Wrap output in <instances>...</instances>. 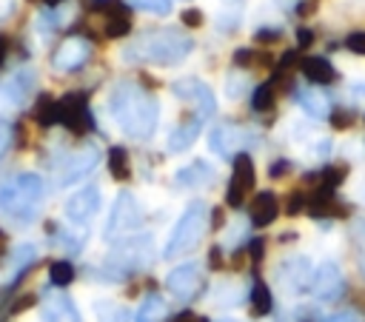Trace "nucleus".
<instances>
[{"label": "nucleus", "instance_id": "f257e3e1", "mask_svg": "<svg viewBox=\"0 0 365 322\" xmlns=\"http://www.w3.org/2000/svg\"><path fill=\"white\" fill-rule=\"evenodd\" d=\"M108 111H111L114 123L120 125V131L134 140H148L154 134L157 117H160L157 100L140 83H131V80H123L111 88Z\"/></svg>", "mask_w": 365, "mask_h": 322}, {"label": "nucleus", "instance_id": "f03ea898", "mask_svg": "<svg viewBox=\"0 0 365 322\" xmlns=\"http://www.w3.org/2000/svg\"><path fill=\"white\" fill-rule=\"evenodd\" d=\"M191 48H194V40L185 31L157 28V31L143 34L125 54H137L140 60L154 63V66H177L191 54Z\"/></svg>", "mask_w": 365, "mask_h": 322}, {"label": "nucleus", "instance_id": "7ed1b4c3", "mask_svg": "<svg viewBox=\"0 0 365 322\" xmlns=\"http://www.w3.org/2000/svg\"><path fill=\"white\" fill-rule=\"evenodd\" d=\"M43 199V180L31 171L11 177L0 188V208L14 219H31L37 211V202Z\"/></svg>", "mask_w": 365, "mask_h": 322}, {"label": "nucleus", "instance_id": "20e7f679", "mask_svg": "<svg viewBox=\"0 0 365 322\" xmlns=\"http://www.w3.org/2000/svg\"><path fill=\"white\" fill-rule=\"evenodd\" d=\"M205 225H208V208H205V202L197 199L177 219V225H174V231H171V237H168V242L163 248V256L174 259V256H182V254L194 251L200 245L202 234H205Z\"/></svg>", "mask_w": 365, "mask_h": 322}, {"label": "nucleus", "instance_id": "39448f33", "mask_svg": "<svg viewBox=\"0 0 365 322\" xmlns=\"http://www.w3.org/2000/svg\"><path fill=\"white\" fill-rule=\"evenodd\" d=\"M57 111H60V123L68 131H74V134H86L94 125L91 114H88V100H86L83 91H74V94L60 97L57 100Z\"/></svg>", "mask_w": 365, "mask_h": 322}, {"label": "nucleus", "instance_id": "423d86ee", "mask_svg": "<svg viewBox=\"0 0 365 322\" xmlns=\"http://www.w3.org/2000/svg\"><path fill=\"white\" fill-rule=\"evenodd\" d=\"M165 288L182 299V302H191L200 296L202 291V268L197 262H185V265H177L168 276H165Z\"/></svg>", "mask_w": 365, "mask_h": 322}, {"label": "nucleus", "instance_id": "0eeeda50", "mask_svg": "<svg viewBox=\"0 0 365 322\" xmlns=\"http://www.w3.org/2000/svg\"><path fill=\"white\" fill-rule=\"evenodd\" d=\"M140 225V208L134 202V197L128 191H123L111 208V217H108V225H106V237L111 239L114 234H125V231H134Z\"/></svg>", "mask_w": 365, "mask_h": 322}, {"label": "nucleus", "instance_id": "6e6552de", "mask_svg": "<svg viewBox=\"0 0 365 322\" xmlns=\"http://www.w3.org/2000/svg\"><path fill=\"white\" fill-rule=\"evenodd\" d=\"M345 291V282H342V274H339V265L336 262H322L314 274H311V294L317 299H339Z\"/></svg>", "mask_w": 365, "mask_h": 322}, {"label": "nucleus", "instance_id": "1a4fd4ad", "mask_svg": "<svg viewBox=\"0 0 365 322\" xmlns=\"http://www.w3.org/2000/svg\"><path fill=\"white\" fill-rule=\"evenodd\" d=\"M251 185H254V162L248 154H237L234 157V174H231L228 191H225V202L231 208H240L245 199V191H251Z\"/></svg>", "mask_w": 365, "mask_h": 322}, {"label": "nucleus", "instance_id": "9d476101", "mask_svg": "<svg viewBox=\"0 0 365 322\" xmlns=\"http://www.w3.org/2000/svg\"><path fill=\"white\" fill-rule=\"evenodd\" d=\"M171 88H174V94H177V97H182V100L194 103L200 117H208V114H214V111H217L214 94H211V88H208L202 80H197V77H185V80H177Z\"/></svg>", "mask_w": 365, "mask_h": 322}, {"label": "nucleus", "instance_id": "9b49d317", "mask_svg": "<svg viewBox=\"0 0 365 322\" xmlns=\"http://www.w3.org/2000/svg\"><path fill=\"white\" fill-rule=\"evenodd\" d=\"M97 208H100V188L97 185H86V188H80V191H74L68 199H66V219H71V222H88L94 214H97Z\"/></svg>", "mask_w": 365, "mask_h": 322}, {"label": "nucleus", "instance_id": "f8f14e48", "mask_svg": "<svg viewBox=\"0 0 365 322\" xmlns=\"http://www.w3.org/2000/svg\"><path fill=\"white\" fill-rule=\"evenodd\" d=\"M88 54H91V46L83 37H66L54 51V68L74 71L88 60Z\"/></svg>", "mask_w": 365, "mask_h": 322}, {"label": "nucleus", "instance_id": "ddd939ff", "mask_svg": "<svg viewBox=\"0 0 365 322\" xmlns=\"http://www.w3.org/2000/svg\"><path fill=\"white\" fill-rule=\"evenodd\" d=\"M43 322H83L74 302L63 294H48L43 302Z\"/></svg>", "mask_w": 365, "mask_h": 322}, {"label": "nucleus", "instance_id": "4468645a", "mask_svg": "<svg viewBox=\"0 0 365 322\" xmlns=\"http://www.w3.org/2000/svg\"><path fill=\"white\" fill-rule=\"evenodd\" d=\"M279 279H282V288L288 291H302L311 285V265L305 256H294L288 259L282 268H279Z\"/></svg>", "mask_w": 365, "mask_h": 322}, {"label": "nucleus", "instance_id": "2eb2a0df", "mask_svg": "<svg viewBox=\"0 0 365 322\" xmlns=\"http://www.w3.org/2000/svg\"><path fill=\"white\" fill-rule=\"evenodd\" d=\"M279 214V205H277V197L271 191H259L254 199H251V222L257 228H265L277 219Z\"/></svg>", "mask_w": 365, "mask_h": 322}, {"label": "nucleus", "instance_id": "dca6fc26", "mask_svg": "<svg viewBox=\"0 0 365 322\" xmlns=\"http://www.w3.org/2000/svg\"><path fill=\"white\" fill-rule=\"evenodd\" d=\"M200 131H202V117H200V114H194L191 120H185L182 125H177V128H174V134L168 137V148H171L174 154H180V151H185V148H191V145H194V140L200 137Z\"/></svg>", "mask_w": 365, "mask_h": 322}, {"label": "nucleus", "instance_id": "f3484780", "mask_svg": "<svg viewBox=\"0 0 365 322\" xmlns=\"http://www.w3.org/2000/svg\"><path fill=\"white\" fill-rule=\"evenodd\" d=\"M97 157H100V151L91 145V148H86V151H80L77 157H71L68 160V165H66V171H63V182H74V180H80V177H86L88 171H94V165H97Z\"/></svg>", "mask_w": 365, "mask_h": 322}, {"label": "nucleus", "instance_id": "a211bd4d", "mask_svg": "<svg viewBox=\"0 0 365 322\" xmlns=\"http://www.w3.org/2000/svg\"><path fill=\"white\" fill-rule=\"evenodd\" d=\"M299 68H302V74L311 83H334L336 80V68L325 57H302L299 60Z\"/></svg>", "mask_w": 365, "mask_h": 322}, {"label": "nucleus", "instance_id": "6ab92c4d", "mask_svg": "<svg viewBox=\"0 0 365 322\" xmlns=\"http://www.w3.org/2000/svg\"><path fill=\"white\" fill-rule=\"evenodd\" d=\"M163 319H165V302H163L157 294H148V296L140 302L134 322H163Z\"/></svg>", "mask_w": 365, "mask_h": 322}, {"label": "nucleus", "instance_id": "aec40b11", "mask_svg": "<svg viewBox=\"0 0 365 322\" xmlns=\"http://www.w3.org/2000/svg\"><path fill=\"white\" fill-rule=\"evenodd\" d=\"M237 140H240V134H237V128H231V125H220V128H214L211 137H208L211 148H214L217 154H222V157H228V151L237 145Z\"/></svg>", "mask_w": 365, "mask_h": 322}, {"label": "nucleus", "instance_id": "412c9836", "mask_svg": "<svg viewBox=\"0 0 365 322\" xmlns=\"http://www.w3.org/2000/svg\"><path fill=\"white\" fill-rule=\"evenodd\" d=\"M297 103L311 114V117H328V100L317 91H297Z\"/></svg>", "mask_w": 365, "mask_h": 322}, {"label": "nucleus", "instance_id": "4be33fe9", "mask_svg": "<svg viewBox=\"0 0 365 322\" xmlns=\"http://www.w3.org/2000/svg\"><path fill=\"white\" fill-rule=\"evenodd\" d=\"M108 171H111V177H114V180H128V177H131V168H128V154H125V148L114 145V148L108 151Z\"/></svg>", "mask_w": 365, "mask_h": 322}, {"label": "nucleus", "instance_id": "5701e85b", "mask_svg": "<svg viewBox=\"0 0 365 322\" xmlns=\"http://www.w3.org/2000/svg\"><path fill=\"white\" fill-rule=\"evenodd\" d=\"M34 120L40 123V125H54V123H60V111H57V100H51V97H40V103H37V108H34Z\"/></svg>", "mask_w": 365, "mask_h": 322}, {"label": "nucleus", "instance_id": "b1692460", "mask_svg": "<svg viewBox=\"0 0 365 322\" xmlns=\"http://www.w3.org/2000/svg\"><path fill=\"white\" fill-rule=\"evenodd\" d=\"M205 180H211V168L205 162H194L177 174V182H182V185H200Z\"/></svg>", "mask_w": 365, "mask_h": 322}, {"label": "nucleus", "instance_id": "393cba45", "mask_svg": "<svg viewBox=\"0 0 365 322\" xmlns=\"http://www.w3.org/2000/svg\"><path fill=\"white\" fill-rule=\"evenodd\" d=\"M271 291H268V285L265 282H254V288H251V308H254V313L257 316H265L268 311H271Z\"/></svg>", "mask_w": 365, "mask_h": 322}, {"label": "nucleus", "instance_id": "a878e982", "mask_svg": "<svg viewBox=\"0 0 365 322\" xmlns=\"http://www.w3.org/2000/svg\"><path fill=\"white\" fill-rule=\"evenodd\" d=\"M48 279H51L57 288L68 285V282L74 279V268H71V262H68V259H57V262H51V268H48Z\"/></svg>", "mask_w": 365, "mask_h": 322}, {"label": "nucleus", "instance_id": "bb28decb", "mask_svg": "<svg viewBox=\"0 0 365 322\" xmlns=\"http://www.w3.org/2000/svg\"><path fill=\"white\" fill-rule=\"evenodd\" d=\"M271 105H274V85H271V83L257 85L254 94H251V108H254V111H268Z\"/></svg>", "mask_w": 365, "mask_h": 322}, {"label": "nucleus", "instance_id": "cd10ccee", "mask_svg": "<svg viewBox=\"0 0 365 322\" xmlns=\"http://www.w3.org/2000/svg\"><path fill=\"white\" fill-rule=\"evenodd\" d=\"M97 319H100V322H125V319H128V313H125L120 305L100 302V305H97Z\"/></svg>", "mask_w": 365, "mask_h": 322}, {"label": "nucleus", "instance_id": "c85d7f7f", "mask_svg": "<svg viewBox=\"0 0 365 322\" xmlns=\"http://www.w3.org/2000/svg\"><path fill=\"white\" fill-rule=\"evenodd\" d=\"M125 3L134 6V9L154 11V14H168L171 11V0H125Z\"/></svg>", "mask_w": 365, "mask_h": 322}, {"label": "nucleus", "instance_id": "c756f323", "mask_svg": "<svg viewBox=\"0 0 365 322\" xmlns=\"http://www.w3.org/2000/svg\"><path fill=\"white\" fill-rule=\"evenodd\" d=\"M342 180H345V165H331L322 171V188H328V191H334Z\"/></svg>", "mask_w": 365, "mask_h": 322}, {"label": "nucleus", "instance_id": "7c9ffc66", "mask_svg": "<svg viewBox=\"0 0 365 322\" xmlns=\"http://www.w3.org/2000/svg\"><path fill=\"white\" fill-rule=\"evenodd\" d=\"M128 31H131V20L128 17H111L106 23V34L108 37H125Z\"/></svg>", "mask_w": 365, "mask_h": 322}, {"label": "nucleus", "instance_id": "2f4dec72", "mask_svg": "<svg viewBox=\"0 0 365 322\" xmlns=\"http://www.w3.org/2000/svg\"><path fill=\"white\" fill-rule=\"evenodd\" d=\"M345 46L354 51V54H362L365 57V31H351L345 37Z\"/></svg>", "mask_w": 365, "mask_h": 322}, {"label": "nucleus", "instance_id": "473e14b6", "mask_svg": "<svg viewBox=\"0 0 365 322\" xmlns=\"http://www.w3.org/2000/svg\"><path fill=\"white\" fill-rule=\"evenodd\" d=\"M331 123H334V128H348L351 123H354V111H331Z\"/></svg>", "mask_w": 365, "mask_h": 322}, {"label": "nucleus", "instance_id": "72a5a7b5", "mask_svg": "<svg viewBox=\"0 0 365 322\" xmlns=\"http://www.w3.org/2000/svg\"><path fill=\"white\" fill-rule=\"evenodd\" d=\"M182 26H188V28L202 26V14H200L197 9H185V11H182Z\"/></svg>", "mask_w": 365, "mask_h": 322}, {"label": "nucleus", "instance_id": "f704fd0d", "mask_svg": "<svg viewBox=\"0 0 365 322\" xmlns=\"http://www.w3.org/2000/svg\"><path fill=\"white\" fill-rule=\"evenodd\" d=\"M9 145H11V123L0 120V154H6Z\"/></svg>", "mask_w": 365, "mask_h": 322}, {"label": "nucleus", "instance_id": "c9c22d12", "mask_svg": "<svg viewBox=\"0 0 365 322\" xmlns=\"http://www.w3.org/2000/svg\"><path fill=\"white\" fill-rule=\"evenodd\" d=\"M234 63L237 66H251L254 63V51L251 48H237L234 51Z\"/></svg>", "mask_w": 365, "mask_h": 322}, {"label": "nucleus", "instance_id": "e433bc0d", "mask_svg": "<svg viewBox=\"0 0 365 322\" xmlns=\"http://www.w3.org/2000/svg\"><path fill=\"white\" fill-rule=\"evenodd\" d=\"M325 322H362V319H359V313H354V311H339V313L328 316Z\"/></svg>", "mask_w": 365, "mask_h": 322}, {"label": "nucleus", "instance_id": "4c0bfd02", "mask_svg": "<svg viewBox=\"0 0 365 322\" xmlns=\"http://www.w3.org/2000/svg\"><path fill=\"white\" fill-rule=\"evenodd\" d=\"M254 37H257L259 43H277V40H279V31H277V28H259Z\"/></svg>", "mask_w": 365, "mask_h": 322}, {"label": "nucleus", "instance_id": "58836bf2", "mask_svg": "<svg viewBox=\"0 0 365 322\" xmlns=\"http://www.w3.org/2000/svg\"><path fill=\"white\" fill-rule=\"evenodd\" d=\"M311 43H314V31H311V28H297V46L305 48V46H311Z\"/></svg>", "mask_w": 365, "mask_h": 322}, {"label": "nucleus", "instance_id": "ea45409f", "mask_svg": "<svg viewBox=\"0 0 365 322\" xmlns=\"http://www.w3.org/2000/svg\"><path fill=\"white\" fill-rule=\"evenodd\" d=\"M302 205H305V197L302 194H294L291 199H288V214L294 217V214H299L302 211Z\"/></svg>", "mask_w": 365, "mask_h": 322}, {"label": "nucleus", "instance_id": "a19ab883", "mask_svg": "<svg viewBox=\"0 0 365 322\" xmlns=\"http://www.w3.org/2000/svg\"><path fill=\"white\" fill-rule=\"evenodd\" d=\"M288 168H291V165H288L285 160H279V162H274V165H271V171H268V174H271V177H282Z\"/></svg>", "mask_w": 365, "mask_h": 322}, {"label": "nucleus", "instance_id": "79ce46f5", "mask_svg": "<svg viewBox=\"0 0 365 322\" xmlns=\"http://www.w3.org/2000/svg\"><path fill=\"white\" fill-rule=\"evenodd\" d=\"M297 63V51L291 48V51H285L282 54V60H279V68H288V66H294Z\"/></svg>", "mask_w": 365, "mask_h": 322}, {"label": "nucleus", "instance_id": "37998d69", "mask_svg": "<svg viewBox=\"0 0 365 322\" xmlns=\"http://www.w3.org/2000/svg\"><path fill=\"white\" fill-rule=\"evenodd\" d=\"M248 251H251L254 259H262V239H254V242L248 245Z\"/></svg>", "mask_w": 365, "mask_h": 322}, {"label": "nucleus", "instance_id": "c03bdc74", "mask_svg": "<svg viewBox=\"0 0 365 322\" xmlns=\"http://www.w3.org/2000/svg\"><path fill=\"white\" fill-rule=\"evenodd\" d=\"M31 302H34V296H23V299H17V302L11 305V311H26Z\"/></svg>", "mask_w": 365, "mask_h": 322}, {"label": "nucleus", "instance_id": "a18cd8bd", "mask_svg": "<svg viewBox=\"0 0 365 322\" xmlns=\"http://www.w3.org/2000/svg\"><path fill=\"white\" fill-rule=\"evenodd\" d=\"M6 54H9V37H6V34H0V66L6 63Z\"/></svg>", "mask_w": 365, "mask_h": 322}, {"label": "nucleus", "instance_id": "49530a36", "mask_svg": "<svg viewBox=\"0 0 365 322\" xmlns=\"http://www.w3.org/2000/svg\"><path fill=\"white\" fill-rule=\"evenodd\" d=\"M14 9V0H0V17H9Z\"/></svg>", "mask_w": 365, "mask_h": 322}, {"label": "nucleus", "instance_id": "de8ad7c7", "mask_svg": "<svg viewBox=\"0 0 365 322\" xmlns=\"http://www.w3.org/2000/svg\"><path fill=\"white\" fill-rule=\"evenodd\" d=\"M174 322H202V319H200V316H194L191 311H185V313H180Z\"/></svg>", "mask_w": 365, "mask_h": 322}, {"label": "nucleus", "instance_id": "09e8293b", "mask_svg": "<svg viewBox=\"0 0 365 322\" xmlns=\"http://www.w3.org/2000/svg\"><path fill=\"white\" fill-rule=\"evenodd\" d=\"M3 248H6V234L0 231V251H3Z\"/></svg>", "mask_w": 365, "mask_h": 322}, {"label": "nucleus", "instance_id": "8fccbe9b", "mask_svg": "<svg viewBox=\"0 0 365 322\" xmlns=\"http://www.w3.org/2000/svg\"><path fill=\"white\" fill-rule=\"evenodd\" d=\"M57 3H63V0H46V6H57Z\"/></svg>", "mask_w": 365, "mask_h": 322}, {"label": "nucleus", "instance_id": "3c124183", "mask_svg": "<svg viewBox=\"0 0 365 322\" xmlns=\"http://www.w3.org/2000/svg\"><path fill=\"white\" fill-rule=\"evenodd\" d=\"M225 322H228V319H225Z\"/></svg>", "mask_w": 365, "mask_h": 322}]
</instances>
